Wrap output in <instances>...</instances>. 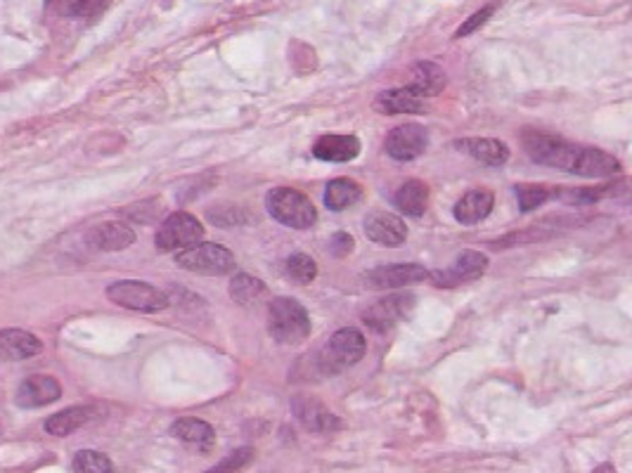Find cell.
<instances>
[{
	"instance_id": "15",
	"label": "cell",
	"mask_w": 632,
	"mask_h": 473,
	"mask_svg": "<svg viewBox=\"0 0 632 473\" xmlns=\"http://www.w3.org/2000/svg\"><path fill=\"white\" fill-rule=\"evenodd\" d=\"M43 351V343L38 336L24 329H0V360L22 362L36 358Z\"/></svg>"
},
{
	"instance_id": "16",
	"label": "cell",
	"mask_w": 632,
	"mask_h": 473,
	"mask_svg": "<svg viewBox=\"0 0 632 473\" xmlns=\"http://www.w3.org/2000/svg\"><path fill=\"white\" fill-rule=\"evenodd\" d=\"M372 107L377 109L379 114H386V116L427 112V107H424V97H419L410 86L384 90V93H379L377 97H374Z\"/></svg>"
},
{
	"instance_id": "20",
	"label": "cell",
	"mask_w": 632,
	"mask_h": 473,
	"mask_svg": "<svg viewBox=\"0 0 632 473\" xmlns=\"http://www.w3.org/2000/svg\"><path fill=\"white\" fill-rule=\"evenodd\" d=\"M457 149L486 166H502L509 161V147L495 138H467L457 140Z\"/></svg>"
},
{
	"instance_id": "31",
	"label": "cell",
	"mask_w": 632,
	"mask_h": 473,
	"mask_svg": "<svg viewBox=\"0 0 632 473\" xmlns=\"http://www.w3.org/2000/svg\"><path fill=\"white\" fill-rule=\"evenodd\" d=\"M550 190L547 187H535V185H519L517 187V197H519V206L521 211L528 213L538 206H543L547 199H550Z\"/></svg>"
},
{
	"instance_id": "32",
	"label": "cell",
	"mask_w": 632,
	"mask_h": 473,
	"mask_svg": "<svg viewBox=\"0 0 632 473\" xmlns=\"http://www.w3.org/2000/svg\"><path fill=\"white\" fill-rule=\"evenodd\" d=\"M495 5H498V3H490V5H486V8H481L479 12H474V15H472V17H469V19H467V22H464V24H462V27H460V31H457V34H455V38L469 36V34H474V31H476V29H481V27H483V24H486V22H488V19H490V15H493V12H495Z\"/></svg>"
},
{
	"instance_id": "19",
	"label": "cell",
	"mask_w": 632,
	"mask_h": 473,
	"mask_svg": "<svg viewBox=\"0 0 632 473\" xmlns=\"http://www.w3.org/2000/svg\"><path fill=\"white\" fill-rule=\"evenodd\" d=\"M98 419V407L93 405H79V407H67V410L57 412L45 421V431L50 436L64 438V436H72L74 431L83 429V426L90 424V421Z\"/></svg>"
},
{
	"instance_id": "17",
	"label": "cell",
	"mask_w": 632,
	"mask_h": 473,
	"mask_svg": "<svg viewBox=\"0 0 632 473\" xmlns=\"http://www.w3.org/2000/svg\"><path fill=\"white\" fill-rule=\"evenodd\" d=\"M86 242L90 249L95 251H121L128 249V246L135 242V232L128 228L126 223L109 220V223L95 225V228L88 232Z\"/></svg>"
},
{
	"instance_id": "28",
	"label": "cell",
	"mask_w": 632,
	"mask_h": 473,
	"mask_svg": "<svg viewBox=\"0 0 632 473\" xmlns=\"http://www.w3.org/2000/svg\"><path fill=\"white\" fill-rule=\"evenodd\" d=\"M285 272L289 280H294L296 284H311L315 277H318V263H315L308 254H303V251H294V254L287 258Z\"/></svg>"
},
{
	"instance_id": "5",
	"label": "cell",
	"mask_w": 632,
	"mask_h": 473,
	"mask_svg": "<svg viewBox=\"0 0 632 473\" xmlns=\"http://www.w3.org/2000/svg\"><path fill=\"white\" fill-rule=\"evenodd\" d=\"M107 296L116 306L138 310V313H159V310L169 308V296L147 282H114L107 287Z\"/></svg>"
},
{
	"instance_id": "21",
	"label": "cell",
	"mask_w": 632,
	"mask_h": 473,
	"mask_svg": "<svg viewBox=\"0 0 632 473\" xmlns=\"http://www.w3.org/2000/svg\"><path fill=\"white\" fill-rule=\"evenodd\" d=\"M495 206V197L490 190H469L460 202L455 204V218L462 225H476L490 216Z\"/></svg>"
},
{
	"instance_id": "12",
	"label": "cell",
	"mask_w": 632,
	"mask_h": 473,
	"mask_svg": "<svg viewBox=\"0 0 632 473\" xmlns=\"http://www.w3.org/2000/svg\"><path fill=\"white\" fill-rule=\"evenodd\" d=\"M292 410L303 424V429L313 433H332L344 426L339 417H334L318 398H311V395H296L292 400Z\"/></svg>"
},
{
	"instance_id": "6",
	"label": "cell",
	"mask_w": 632,
	"mask_h": 473,
	"mask_svg": "<svg viewBox=\"0 0 632 473\" xmlns=\"http://www.w3.org/2000/svg\"><path fill=\"white\" fill-rule=\"evenodd\" d=\"M176 263L183 270L197 272V275H228V272L235 270V256H232L230 249H225L221 244H195L190 249H185L183 254L176 256Z\"/></svg>"
},
{
	"instance_id": "8",
	"label": "cell",
	"mask_w": 632,
	"mask_h": 473,
	"mask_svg": "<svg viewBox=\"0 0 632 473\" xmlns=\"http://www.w3.org/2000/svg\"><path fill=\"white\" fill-rule=\"evenodd\" d=\"M415 308V296L412 294H389L379 301H374L370 308L365 310L363 322L372 332L386 334L391 332L398 322L405 320Z\"/></svg>"
},
{
	"instance_id": "30",
	"label": "cell",
	"mask_w": 632,
	"mask_h": 473,
	"mask_svg": "<svg viewBox=\"0 0 632 473\" xmlns=\"http://www.w3.org/2000/svg\"><path fill=\"white\" fill-rule=\"evenodd\" d=\"M251 459H254V450H251V447H240V450L230 452L228 457L221 459L214 469H209L204 473H240L251 464Z\"/></svg>"
},
{
	"instance_id": "1",
	"label": "cell",
	"mask_w": 632,
	"mask_h": 473,
	"mask_svg": "<svg viewBox=\"0 0 632 473\" xmlns=\"http://www.w3.org/2000/svg\"><path fill=\"white\" fill-rule=\"evenodd\" d=\"M521 140H524L526 154L535 164L559 168V171L573 173V176L611 178L621 168L618 159L602 152V149L576 145V142L557 138V135L550 133L524 131Z\"/></svg>"
},
{
	"instance_id": "14",
	"label": "cell",
	"mask_w": 632,
	"mask_h": 473,
	"mask_svg": "<svg viewBox=\"0 0 632 473\" xmlns=\"http://www.w3.org/2000/svg\"><path fill=\"white\" fill-rule=\"evenodd\" d=\"M365 235L379 246H401L408 239V228H405L403 218L393 216V213L374 211L365 220Z\"/></svg>"
},
{
	"instance_id": "25",
	"label": "cell",
	"mask_w": 632,
	"mask_h": 473,
	"mask_svg": "<svg viewBox=\"0 0 632 473\" xmlns=\"http://www.w3.org/2000/svg\"><path fill=\"white\" fill-rule=\"evenodd\" d=\"M171 433L178 440H183V443L199 445V447H204V450L216 440L214 426L206 424V421H202V419H195V417L178 419L176 424L171 426Z\"/></svg>"
},
{
	"instance_id": "34",
	"label": "cell",
	"mask_w": 632,
	"mask_h": 473,
	"mask_svg": "<svg viewBox=\"0 0 632 473\" xmlns=\"http://www.w3.org/2000/svg\"><path fill=\"white\" fill-rule=\"evenodd\" d=\"M0 431H3V421H0Z\"/></svg>"
},
{
	"instance_id": "3",
	"label": "cell",
	"mask_w": 632,
	"mask_h": 473,
	"mask_svg": "<svg viewBox=\"0 0 632 473\" xmlns=\"http://www.w3.org/2000/svg\"><path fill=\"white\" fill-rule=\"evenodd\" d=\"M268 332L275 341L285 343V346H299L311 336L308 310L294 298H273L268 306Z\"/></svg>"
},
{
	"instance_id": "2",
	"label": "cell",
	"mask_w": 632,
	"mask_h": 473,
	"mask_svg": "<svg viewBox=\"0 0 632 473\" xmlns=\"http://www.w3.org/2000/svg\"><path fill=\"white\" fill-rule=\"evenodd\" d=\"M365 351L367 341L363 332H358V329L353 327H344L325 341V346H322L320 353L315 355V367H318L325 377H330V374H339L348 367L358 365V362L365 358Z\"/></svg>"
},
{
	"instance_id": "26",
	"label": "cell",
	"mask_w": 632,
	"mask_h": 473,
	"mask_svg": "<svg viewBox=\"0 0 632 473\" xmlns=\"http://www.w3.org/2000/svg\"><path fill=\"white\" fill-rule=\"evenodd\" d=\"M109 0H48V8L62 17L93 19L107 10Z\"/></svg>"
},
{
	"instance_id": "18",
	"label": "cell",
	"mask_w": 632,
	"mask_h": 473,
	"mask_svg": "<svg viewBox=\"0 0 632 473\" xmlns=\"http://www.w3.org/2000/svg\"><path fill=\"white\" fill-rule=\"evenodd\" d=\"M360 154V140L356 135H322L313 145V157L327 164H346Z\"/></svg>"
},
{
	"instance_id": "22",
	"label": "cell",
	"mask_w": 632,
	"mask_h": 473,
	"mask_svg": "<svg viewBox=\"0 0 632 473\" xmlns=\"http://www.w3.org/2000/svg\"><path fill=\"white\" fill-rule=\"evenodd\" d=\"M393 204H396V209L401 211L403 216H424L429 204V187L424 185L422 180H408V183H403L396 190V194H393Z\"/></svg>"
},
{
	"instance_id": "10",
	"label": "cell",
	"mask_w": 632,
	"mask_h": 473,
	"mask_svg": "<svg viewBox=\"0 0 632 473\" xmlns=\"http://www.w3.org/2000/svg\"><path fill=\"white\" fill-rule=\"evenodd\" d=\"M429 147V133L427 128L419 126V123H403V126L393 128L386 135L384 149L391 159L396 161H412L422 157Z\"/></svg>"
},
{
	"instance_id": "29",
	"label": "cell",
	"mask_w": 632,
	"mask_h": 473,
	"mask_svg": "<svg viewBox=\"0 0 632 473\" xmlns=\"http://www.w3.org/2000/svg\"><path fill=\"white\" fill-rule=\"evenodd\" d=\"M74 473H114V464L102 452L83 450L74 457Z\"/></svg>"
},
{
	"instance_id": "9",
	"label": "cell",
	"mask_w": 632,
	"mask_h": 473,
	"mask_svg": "<svg viewBox=\"0 0 632 473\" xmlns=\"http://www.w3.org/2000/svg\"><path fill=\"white\" fill-rule=\"evenodd\" d=\"M486 270H488V256H483L481 251L467 249V251H462V254L457 256L446 270L429 272V280L434 282L436 287L453 289V287H460V284L479 280Z\"/></svg>"
},
{
	"instance_id": "13",
	"label": "cell",
	"mask_w": 632,
	"mask_h": 473,
	"mask_svg": "<svg viewBox=\"0 0 632 473\" xmlns=\"http://www.w3.org/2000/svg\"><path fill=\"white\" fill-rule=\"evenodd\" d=\"M62 395L60 381L53 377H43V374H34V377L24 379L17 388V405L24 410H34V407H43L50 403H57Z\"/></svg>"
},
{
	"instance_id": "4",
	"label": "cell",
	"mask_w": 632,
	"mask_h": 473,
	"mask_svg": "<svg viewBox=\"0 0 632 473\" xmlns=\"http://www.w3.org/2000/svg\"><path fill=\"white\" fill-rule=\"evenodd\" d=\"M266 206L277 223L294 230L313 228L315 220H318V211H315L311 199L294 187H275L273 192H268Z\"/></svg>"
},
{
	"instance_id": "11",
	"label": "cell",
	"mask_w": 632,
	"mask_h": 473,
	"mask_svg": "<svg viewBox=\"0 0 632 473\" xmlns=\"http://www.w3.org/2000/svg\"><path fill=\"white\" fill-rule=\"evenodd\" d=\"M367 284L372 289H403L410 284H419L429 280V270L417 263H396V265H382L367 272Z\"/></svg>"
},
{
	"instance_id": "24",
	"label": "cell",
	"mask_w": 632,
	"mask_h": 473,
	"mask_svg": "<svg viewBox=\"0 0 632 473\" xmlns=\"http://www.w3.org/2000/svg\"><path fill=\"white\" fill-rule=\"evenodd\" d=\"M363 199V187L356 180L337 178L325 187V206L330 211H346Z\"/></svg>"
},
{
	"instance_id": "23",
	"label": "cell",
	"mask_w": 632,
	"mask_h": 473,
	"mask_svg": "<svg viewBox=\"0 0 632 473\" xmlns=\"http://www.w3.org/2000/svg\"><path fill=\"white\" fill-rule=\"evenodd\" d=\"M446 83V74H443V69L438 67L436 62H417L415 67H412L410 88L415 90L419 97H434L438 93H443V90H446Z\"/></svg>"
},
{
	"instance_id": "27",
	"label": "cell",
	"mask_w": 632,
	"mask_h": 473,
	"mask_svg": "<svg viewBox=\"0 0 632 473\" xmlns=\"http://www.w3.org/2000/svg\"><path fill=\"white\" fill-rule=\"evenodd\" d=\"M263 294H266V284L256 280V277L247 275V272H237L230 280V296L232 301H237L240 306H251V303L259 301Z\"/></svg>"
},
{
	"instance_id": "33",
	"label": "cell",
	"mask_w": 632,
	"mask_h": 473,
	"mask_svg": "<svg viewBox=\"0 0 632 473\" xmlns=\"http://www.w3.org/2000/svg\"><path fill=\"white\" fill-rule=\"evenodd\" d=\"M330 249H332L337 256H346L348 251H353V237L346 235V232H337V235L332 237Z\"/></svg>"
},
{
	"instance_id": "7",
	"label": "cell",
	"mask_w": 632,
	"mask_h": 473,
	"mask_svg": "<svg viewBox=\"0 0 632 473\" xmlns=\"http://www.w3.org/2000/svg\"><path fill=\"white\" fill-rule=\"evenodd\" d=\"M204 237V225L199 223L190 213H173L161 223L157 232V249L159 251H178V249H190L202 242Z\"/></svg>"
}]
</instances>
